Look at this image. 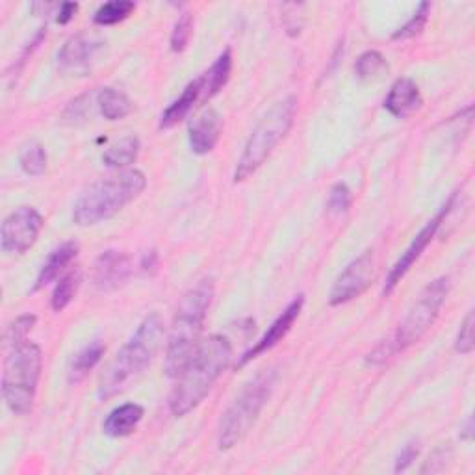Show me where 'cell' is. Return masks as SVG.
<instances>
[{
    "mask_svg": "<svg viewBox=\"0 0 475 475\" xmlns=\"http://www.w3.org/2000/svg\"><path fill=\"white\" fill-rule=\"evenodd\" d=\"M232 361V345L223 335H212L199 344L192 359L178 373L176 386L169 396V410L183 418L212 390Z\"/></svg>",
    "mask_w": 475,
    "mask_h": 475,
    "instance_id": "obj_1",
    "label": "cell"
},
{
    "mask_svg": "<svg viewBox=\"0 0 475 475\" xmlns=\"http://www.w3.org/2000/svg\"><path fill=\"white\" fill-rule=\"evenodd\" d=\"M216 284L212 277L201 279L193 288H190L178 303L166 351V373L169 377H178L192 359V354L199 347V338L204 327L206 312L212 305Z\"/></svg>",
    "mask_w": 475,
    "mask_h": 475,
    "instance_id": "obj_2",
    "label": "cell"
},
{
    "mask_svg": "<svg viewBox=\"0 0 475 475\" xmlns=\"http://www.w3.org/2000/svg\"><path fill=\"white\" fill-rule=\"evenodd\" d=\"M164 338V323L158 314L147 316L134 336L121 347L99 379V398L110 399L123 392L153 363Z\"/></svg>",
    "mask_w": 475,
    "mask_h": 475,
    "instance_id": "obj_3",
    "label": "cell"
},
{
    "mask_svg": "<svg viewBox=\"0 0 475 475\" xmlns=\"http://www.w3.org/2000/svg\"><path fill=\"white\" fill-rule=\"evenodd\" d=\"M147 186V178L141 171H123L106 181L89 186L75 204L73 221L78 227H94L101 221L113 218L127 204L138 199Z\"/></svg>",
    "mask_w": 475,
    "mask_h": 475,
    "instance_id": "obj_4",
    "label": "cell"
},
{
    "mask_svg": "<svg viewBox=\"0 0 475 475\" xmlns=\"http://www.w3.org/2000/svg\"><path fill=\"white\" fill-rule=\"evenodd\" d=\"M295 115L297 97L288 95L273 104V108L260 119V123L246 143L240 160H238L234 183L247 181L251 175H255L264 166V162L273 153V148L286 138V134L293 127Z\"/></svg>",
    "mask_w": 475,
    "mask_h": 475,
    "instance_id": "obj_5",
    "label": "cell"
},
{
    "mask_svg": "<svg viewBox=\"0 0 475 475\" xmlns=\"http://www.w3.org/2000/svg\"><path fill=\"white\" fill-rule=\"evenodd\" d=\"M275 379L277 372L273 368L262 370L246 384L242 394L227 408L218 429V445L221 452L232 450L236 444H240L247 436L272 396Z\"/></svg>",
    "mask_w": 475,
    "mask_h": 475,
    "instance_id": "obj_6",
    "label": "cell"
},
{
    "mask_svg": "<svg viewBox=\"0 0 475 475\" xmlns=\"http://www.w3.org/2000/svg\"><path fill=\"white\" fill-rule=\"evenodd\" d=\"M41 366V349L34 342L26 340L10 349L3 373V398L13 414L26 416L32 410Z\"/></svg>",
    "mask_w": 475,
    "mask_h": 475,
    "instance_id": "obj_7",
    "label": "cell"
},
{
    "mask_svg": "<svg viewBox=\"0 0 475 475\" xmlns=\"http://www.w3.org/2000/svg\"><path fill=\"white\" fill-rule=\"evenodd\" d=\"M448 293L450 277H438L424 288L398 327V333L394 336L396 351H403L426 336V333L435 325L445 300H448Z\"/></svg>",
    "mask_w": 475,
    "mask_h": 475,
    "instance_id": "obj_8",
    "label": "cell"
},
{
    "mask_svg": "<svg viewBox=\"0 0 475 475\" xmlns=\"http://www.w3.org/2000/svg\"><path fill=\"white\" fill-rule=\"evenodd\" d=\"M43 216L32 206H21L0 227V246L4 253L22 255L38 242Z\"/></svg>",
    "mask_w": 475,
    "mask_h": 475,
    "instance_id": "obj_9",
    "label": "cell"
},
{
    "mask_svg": "<svg viewBox=\"0 0 475 475\" xmlns=\"http://www.w3.org/2000/svg\"><path fill=\"white\" fill-rule=\"evenodd\" d=\"M455 199H457V193H453V195L448 199V202H445V204L440 208L438 214H436L433 220H429V221L426 223V227H424L418 234L414 236V240L410 242V246L405 249V253H403V255L399 256V260L394 264V267L390 270L389 277H386V284H384V288H382V293H384V295H389V293H392V291L396 290V286H398V284L403 281V277L410 272V267H412L416 262H418V258L424 255V251L427 249V246L433 242V238L436 236V232H438L442 221H444L445 218H448V214L452 212V208H453V204H455Z\"/></svg>",
    "mask_w": 475,
    "mask_h": 475,
    "instance_id": "obj_10",
    "label": "cell"
},
{
    "mask_svg": "<svg viewBox=\"0 0 475 475\" xmlns=\"http://www.w3.org/2000/svg\"><path fill=\"white\" fill-rule=\"evenodd\" d=\"M373 279H375L373 253L366 251L359 258H354L338 275L329 295L331 307H340L356 300V297H361L370 288Z\"/></svg>",
    "mask_w": 475,
    "mask_h": 475,
    "instance_id": "obj_11",
    "label": "cell"
},
{
    "mask_svg": "<svg viewBox=\"0 0 475 475\" xmlns=\"http://www.w3.org/2000/svg\"><path fill=\"white\" fill-rule=\"evenodd\" d=\"M303 305H305V295L300 293L295 297V300L279 314V318L270 325V329L265 331V335L251 347L247 349L242 356L240 361H238V366H246L247 363H251L253 359H256V356H260L262 353L273 349L293 327V323L297 321V318H300L301 310H303Z\"/></svg>",
    "mask_w": 475,
    "mask_h": 475,
    "instance_id": "obj_12",
    "label": "cell"
},
{
    "mask_svg": "<svg viewBox=\"0 0 475 475\" xmlns=\"http://www.w3.org/2000/svg\"><path fill=\"white\" fill-rule=\"evenodd\" d=\"M132 265L130 258L121 251H104L97 262L94 270V284L99 291H112L119 286H123L127 279L130 277Z\"/></svg>",
    "mask_w": 475,
    "mask_h": 475,
    "instance_id": "obj_13",
    "label": "cell"
},
{
    "mask_svg": "<svg viewBox=\"0 0 475 475\" xmlns=\"http://www.w3.org/2000/svg\"><path fill=\"white\" fill-rule=\"evenodd\" d=\"M221 129H223V119L218 113V110L208 108L201 115H197L188 129L192 151L201 157L212 153L220 141Z\"/></svg>",
    "mask_w": 475,
    "mask_h": 475,
    "instance_id": "obj_14",
    "label": "cell"
},
{
    "mask_svg": "<svg viewBox=\"0 0 475 475\" xmlns=\"http://www.w3.org/2000/svg\"><path fill=\"white\" fill-rule=\"evenodd\" d=\"M103 41L94 38V36H85L78 34L73 36L64 43V47L58 52V64L66 71H78L84 69L89 59L95 56V52L101 49Z\"/></svg>",
    "mask_w": 475,
    "mask_h": 475,
    "instance_id": "obj_15",
    "label": "cell"
},
{
    "mask_svg": "<svg viewBox=\"0 0 475 475\" xmlns=\"http://www.w3.org/2000/svg\"><path fill=\"white\" fill-rule=\"evenodd\" d=\"M424 104V99L420 95V89L410 78H398L389 95L384 99V108L389 110L394 117H407L414 112H418Z\"/></svg>",
    "mask_w": 475,
    "mask_h": 475,
    "instance_id": "obj_16",
    "label": "cell"
},
{
    "mask_svg": "<svg viewBox=\"0 0 475 475\" xmlns=\"http://www.w3.org/2000/svg\"><path fill=\"white\" fill-rule=\"evenodd\" d=\"M143 420V407L138 403H125L113 408L103 424L104 435L112 438H123L136 431L139 422Z\"/></svg>",
    "mask_w": 475,
    "mask_h": 475,
    "instance_id": "obj_17",
    "label": "cell"
},
{
    "mask_svg": "<svg viewBox=\"0 0 475 475\" xmlns=\"http://www.w3.org/2000/svg\"><path fill=\"white\" fill-rule=\"evenodd\" d=\"M201 97H202V85H201V80L195 78L193 82H190L186 87L183 95L178 97L164 113H162V119H160V129H171L175 125H178L183 121V119H186L190 115V112L201 104Z\"/></svg>",
    "mask_w": 475,
    "mask_h": 475,
    "instance_id": "obj_18",
    "label": "cell"
},
{
    "mask_svg": "<svg viewBox=\"0 0 475 475\" xmlns=\"http://www.w3.org/2000/svg\"><path fill=\"white\" fill-rule=\"evenodd\" d=\"M76 255H78V244H75V242H66L59 247H56L49 255L47 262L41 265V270H40L38 279H36V284H34V291H38V290L45 288L47 284H50L75 260Z\"/></svg>",
    "mask_w": 475,
    "mask_h": 475,
    "instance_id": "obj_19",
    "label": "cell"
},
{
    "mask_svg": "<svg viewBox=\"0 0 475 475\" xmlns=\"http://www.w3.org/2000/svg\"><path fill=\"white\" fill-rule=\"evenodd\" d=\"M232 73V52L227 49L223 54L212 64V67L199 76L202 85V97L201 103L211 101L216 97L221 89L227 85Z\"/></svg>",
    "mask_w": 475,
    "mask_h": 475,
    "instance_id": "obj_20",
    "label": "cell"
},
{
    "mask_svg": "<svg viewBox=\"0 0 475 475\" xmlns=\"http://www.w3.org/2000/svg\"><path fill=\"white\" fill-rule=\"evenodd\" d=\"M97 104L101 108V113L104 115V119H108V121H119V119L127 117L132 112L130 99L115 87L99 89Z\"/></svg>",
    "mask_w": 475,
    "mask_h": 475,
    "instance_id": "obj_21",
    "label": "cell"
},
{
    "mask_svg": "<svg viewBox=\"0 0 475 475\" xmlns=\"http://www.w3.org/2000/svg\"><path fill=\"white\" fill-rule=\"evenodd\" d=\"M138 153H139V139L136 136H127L106 148L103 155V162L108 167L121 169L134 164Z\"/></svg>",
    "mask_w": 475,
    "mask_h": 475,
    "instance_id": "obj_22",
    "label": "cell"
},
{
    "mask_svg": "<svg viewBox=\"0 0 475 475\" xmlns=\"http://www.w3.org/2000/svg\"><path fill=\"white\" fill-rule=\"evenodd\" d=\"M106 353V347L101 340H95L89 345H85L76 356L75 361L71 364V370H69V382H80L89 372H92L104 356Z\"/></svg>",
    "mask_w": 475,
    "mask_h": 475,
    "instance_id": "obj_23",
    "label": "cell"
},
{
    "mask_svg": "<svg viewBox=\"0 0 475 475\" xmlns=\"http://www.w3.org/2000/svg\"><path fill=\"white\" fill-rule=\"evenodd\" d=\"M19 166L28 176H40L47 169V153L45 147L38 141H30L22 147L19 155Z\"/></svg>",
    "mask_w": 475,
    "mask_h": 475,
    "instance_id": "obj_24",
    "label": "cell"
},
{
    "mask_svg": "<svg viewBox=\"0 0 475 475\" xmlns=\"http://www.w3.org/2000/svg\"><path fill=\"white\" fill-rule=\"evenodd\" d=\"M78 284H80V272L78 270L69 272L67 275H64L62 279L58 281V284L52 291V300H50L54 312H62L64 309L69 307V303L75 300Z\"/></svg>",
    "mask_w": 475,
    "mask_h": 475,
    "instance_id": "obj_25",
    "label": "cell"
},
{
    "mask_svg": "<svg viewBox=\"0 0 475 475\" xmlns=\"http://www.w3.org/2000/svg\"><path fill=\"white\" fill-rule=\"evenodd\" d=\"M134 10H136V4L130 3V0H112V3L103 4L95 12L94 21L99 26H113L117 22L125 21L127 17H130Z\"/></svg>",
    "mask_w": 475,
    "mask_h": 475,
    "instance_id": "obj_26",
    "label": "cell"
},
{
    "mask_svg": "<svg viewBox=\"0 0 475 475\" xmlns=\"http://www.w3.org/2000/svg\"><path fill=\"white\" fill-rule=\"evenodd\" d=\"M386 69H389V64H386L384 56L377 50H368V52L361 54L359 59H356V64H354V73L363 80L379 76Z\"/></svg>",
    "mask_w": 475,
    "mask_h": 475,
    "instance_id": "obj_27",
    "label": "cell"
},
{
    "mask_svg": "<svg viewBox=\"0 0 475 475\" xmlns=\"http://www.w3.org/2000/svg\"><path fill=\"white\" fill-rule=\"evenodd\" d=\"M36 321L38 318L34 314H24V316H19L13 323H10L4 333V347L13 349L15 345L26 342V336L30 331L34 329Z\"/></svg>",
    "mask_w": 475,
    "mask_h": 475,
    "instance_id": "obj_28",
    "label": "cell"
},
{
    "mask_svg": "<svg viewBox=\"0 0 475 475\" xmlns=\"http://www.w3.org/2000/svg\"><path fill=\"white\" fill-rule=\"evenodd\" d=\"M351 202H353V195L347 184L336 183L329 192V199H327V214L333 218H340L349 212Z\"/></svg>",
    "mask_w": 475,
    "mask_h": 475,
    "instance_id": "obj_29",
    "label": "cell"
},
{
    "mask_svg": "<svg viewBox=\"0 0 475 475\" xmlns=\"http://www.w3.org/2000/svg\"><path fill=\"white\" fill-rule=\"evenodd\" d=\"M429 13H431V4L429 3H422L420 8L414 12L412 19L407 24H403L399 30H396L392 40L399 41V40H410L414 36H418L422 30L426 28V24H427Z\"/></svg>",
    "mask_w": 475,
    "mask_h": 475,
    "instance_id": "obj_30",
    "label": "cell"
},
{
    "mask_svg": "<svg viewBox=\"0 0 475 475\" xmlns=\"http://www.w3.org/2000/svg\"><path fill=\"white\" fill-rule=\"evenodd\" d=\"M192 32H193V17L192 13H183L181 17H178V21L175 22V28L171 32V50L173 52H183L188 43H190V38H192Z\"/></svg>",
    "mask_w": 475,
    "mask_h": 475,
    "instance_id": "obj_31",
    "label": "cell"
},
{
    "mask_svg": "<svg viewBox=\"0 0 475 475\" xmlns=\"http://www.w3.org/2000/svg\"><path fill=\"white\" fill-rule=\"evenodd\" d=\"M455 351L461 354H470L473 351V312H468L461 325L455 340Z\"/></svg>",
    "mask_w": 475,
    "mask_h": 475,
    "instance_id": "obj_32",
    "label": "cell"
},
{
    "mask_svg": "<svg viewBox=\"0 0 475 475\" xmlns=\"http://www.w3.org/2000/svg\"><path fill=\"white\" fill-rule=\"evenodd\" d=\"M420 455V444L416 440H410L408 444H405V448L401 450V453L396 459V471H405L416 459Z\"/></svg>",
    "mask_w": 475,
    "mask_h": 475,
    "instance_id": "obj_33",
    "label": "cell"
},
{
    "mask_svg": "<svg viewBox=\"0 0 475 475\" xmlns=\"http://www.w3.org/2000/svg\"><path fill=\"white\" fill-rule=\"evenodd\" d=\"M76 12H78V4H75V3L62 4V6H59V12H58V22L59 24H67L69 21H73Z\"/></svg>",
    "mask_w": 475,
    "mask_h": 475,
    "instance_id": "obj_34",
    "label": "cell"
},
{
    "mask_svg": "<svg viewBox=\"0 0 475 475\" xmlns=\"http://www.w3.org/2000/svg\"><path fill=\"white\" fill-rule=\"evenodd\" d=\"M139 265H141L143 272H155L157 265H158V255H157V251H147L143 255Z\"/></svg>",
    "mask_w": 475,
    "mask_h": 475,
    "instance_id": "obj_35",
    "label": "cell"
},
{
    "mask_svg": "<svg viewBox=\"0 0 475 475\" xmlns=\"http://www.w3.org/2000/svg\"><path fill=\"white\" fill-rule=\"evenodd\" d=\"M464 438H471V418H468V422H466V435H464Z\"/></svg>",
    "mask_w": 475,
    "mask_h": 475,
    "instance_id": "obj_36",
    "label": "cell"
}]
</instances>
